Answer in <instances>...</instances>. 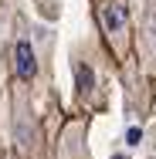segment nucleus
<instances>
[{
    "label": "nucleus",
    "mask_w": 156,
    "mask_h": 159,
    "mask_svg": "<svg viewBox=\"0 0 156 159\" xmlns=\"http://www.w3.org/2000/svg\"><path fill=\"white\" fill-rule=\"evenodd\" d=\"M98 24L109 37V44L116 48V54H125V48H129V7H125V0H102Z\"/></svg>",
    "instance_id": "1"
},
{
    "label": "nucleus",
    "mask_w": 156,
    "mask_h": 159,
    "mask_svg": "<svg viewBox=\"0 0 156 159\" xmlns=\"http://www.w3.org/2000/svg\"><path fill=\"white\" fill-rule=\"evenodd\" d=\"M14 64H17V78H21V81H34V78H37V54H34V44L27 37L17 41V48H14Z\"/></svg>",
    "instance_id": "2"
},
{
    "label": "nucleus",
    "mask_w": 156,
    "mask_h": 159,
    "mask_svg": "<svg viewBox=\"0 0 156 159\" xmlns=\"http://www.w3.org/2000/svg\"><path fill=\"white\" fill-rule=\"evenodd\" d=\"M149 34H153V41H156V14H153V31H149Z\"/></svg>",
    "instance_id": "3"
}]
</instances>
